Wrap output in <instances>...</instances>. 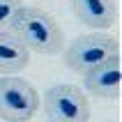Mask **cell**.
Listing matches in <instances>:
<instances>
[{
	"mask_svg": "<svg viewBox=\"0 0 122 122\" xmlns=\"http://www.w3.org/2000/svg\"><path fill=\"white\" fill-rule=\"evenodd\" d=\"M21 0H0V32L9 30L14 14L19 12Z\"/></svg>",
	"mask_w": 122,
	"mask_h": 122,
	"instance_id": "ba28073f",
	"label": "cell"
},
{
	"mask_svg": "<svg viewBox=\"0 0 122 122\" xmlns=\"http://www.w3.org/2000/svg\"><path fill=\"white\" fill-rule=\"evenodd\" d=\"M48 122H51V120H48Z\"/></svg>",
	"mask_w": 122,
	"mask_h": 122,
	"instance_id": "9c48e42d",
	"label": "cell"
},
{
	"mask_svg": "<svg viewBox=\"0 0 122 122\" xmlns=\"http://www.w3.org/2000/svg\"><path fill=\"white\" fill-rule=\"evenodd\" d=\"M122 85V69H120V55L102 62L99 67L90 69L83 76V88L90 95L102 97V99H117Z\"/></svg>",
	"mask_w": 122,
	"mask_h": 122,
	"instance_id": "5b68a950",
	"label": "cell"
},
{
	"mask_svg": "<svg viewBox=\"0 0 122 122\" xmlns=\"http://www.w3.org/2000/svg\"><path fill=\"white\" fill-rule=\"evenodd\" d=\"M39 108L35 85L19 76H0V117L7 122H30Z\"/></svg>",
	"mask_w": 122,
	"mask_h": 122,
	"instance_id": "3957f363",
	"label": "cell"
},
{
	"mask_svg": "<svg viewBox=\"0 0 122 122\" xmlns=\"http://www.w3.org/2000/svg\"><path fill=\"white\" fill-rule=\"evenodd\" d=\"M30 62V51L14 37L9 30L0 32V74L14 76L23 71Z\"/></svg>",
	"mask_w": 122,
	"mask_h": 122,
	"instance_id": "52a82bcc",
	"label": "cell"
},
{
	"mask_svg": "<svg viewBox=\"0 0 122 122\" xmlns=\"http://www.w3.org/2000/svg\"><path fill=\"white\" fill-rule=\"evenodd\" d=\"M44 113L51 122H90L88 95L67 83L51 85L44 92Z\"/></svg>",
	"mask_w": 122,
	"mask_h": 122,
	"instance_id": "277c9868",
	"label": "cell"
},
{
	"mask_svg": "<svg viewBox=\"0 0 122 122\" xmlns=\"http://www.w3.org/2000/svg\"><path fill=\"white\" fill-rule=\"evenodd\" d=\"M120 55V44L111 35H81L65 48V65L71 71L85 76L90 69Z\"/></svg>",
	"mask_w": 122,
	"mask_h": 122,
	"instance_id": "7a4b0ae2",
	"label": "cell"
},
{
	"mask_svg": "<svg viewBox=\"0 0 122 122\" xmlns=\"http://www.w3.org/2000/svg\"><path fill=\"white\" fill-rule=\"evenodd\" d=\"M76 19L95 30H108L117 19L115 0H71Z\"/></svg>",
	"mask_w": 122,
	"mask_h": 122,
	"instance_id": "8992f818",
	"label": "cell"
},
{
	"mask_svg": "<svg viewBox=\"0 0 122 122\" xmlns=\"http://www.w3.org/2000/svg\"><path fill=\"white\" fill-rule=\"evenodd\" d=\"M9 32L30 51L39 55H55L65 48V32L60 23L39 7H19Z\"/></svg>",
	"mask_w": 122,
	"mask_h": 122,
	"instance_id": "6da1fadb",
	"label": "cell"
}]
</instances>
